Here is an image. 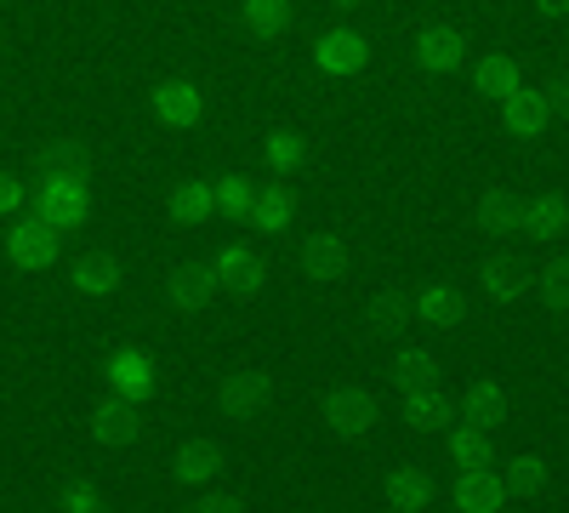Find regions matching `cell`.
<instances>
[{"mask_svg": "<svg viewBox=\"0 0 569 513\" xmlns=\"http://www.w3.org/2000/svg\"><path fill=\"white\" fill-rule=\"evenodd\" d=\"M319 69L325 75H359L365 69V40L359 34H342V29L325 34L319 40Z\"/></svg>", "mask_w": 569, "mask_h": 513, "instance_id": "obj_1", "label": "cell"}, {"mask_svg": "<svg viewBox=\"0 0 569 513\" xmlns=\"http://www.w3.org/2000/svg\"><path fill=\"white\" fill-rule=\"evenodd\" d=\"M461 58H467V40L456 29H427L421 34V63L427 69H456Z\"/></svg>", "mask_w": 569, "mask_h": 513, "instance_id": "obj_2", "label": "cell"}, {"mask_svg": "<svg viewBox=\"0 0 569 513\" xmlns=\"http://www.w3.org/2000/svg\"><path fill=\"white\" fill-rule=\"evenodd\" d=\"M507 126L536 137L547 126V98H541V91H512V98H507Z\"/></svg>", "mask_w": 569, "mask_h": 513, "instance_id": "obj_3", "label": "cell"}, {"mask_svg": "<svg viewBox=\"0 0 569 513\" xmlns=\"http://www.w3.org/2000/svg\"><path fill=\"white\" fill-rule=\"evenodd\" d=\"M217 279H222V286H233V292H257L262 286V263L246 257V251H222L217 257Z\"/></svg>", "mask_w": 569, "mask_h": 513, "instance_id": "obj_4", "label": "cell"}, {"mask_svg": "<svg viewBox=\"0 0 569 513\" xmlns=\"http://www.w3.org/2000/svg\"><path fill=\"white\" fill-rule=\"evenodd\" d=\"M525 228H530V235H541V240H552V235H563V228H569V206H563L558 195H541V200L525 211Z\"/></svg>", "mask_w": 569, "mask_h": 513, "instance_id": "obj_5", "label": "cell"}, {"mask_svg": "<svg viewBox=\"0 0 569 513\" xmlns=\"http://www.w3.org/2000/svg\"><path fill=\"white\" fill-rule=\"evenodd\" d=\"M342 263H348V251H342V240H330V235H319V240H308V246H302V268H308L313 279L342 274Z\"/></svg>", "mask_w": 569, "mask_h": 513, "instance_id": "obj_6", "label": "cell"}, {"mask_svg": "<svg viewBox=\"0 0 569 513\" xmlns=\"http://www.w3.org/2000/svg\"><path fill=\"white\" fill-rule=\"evenodd\" d=\"M154 109H160V120H171V126H188V120L200 115V98H194L188 86H160Z\"/></svg>", "mask_w": 569, "mask_h": 513, "instance_id": "obj_7", "label": "cell"}, {"mask_svg": "<svg viewBox=\"0 0 569 513\" xmlns=\"http://www.w3.org/2000/svg\"><path fill=\"white\" fill-rule=\"evenodd\" d=\"M46 217L80 223V217H86V195L74 189V182H52V189H46Z\"/></svg>", "mask_w": 569, "mask_h": 513, "instance_id": "obj_8", "label": "cell"}, {"mask_svg": "<svg viewBox=\"0 0 569 513\" xmlns=\"http://www.w3.org/2000/svg\"><path fill=\"white\" fill-rule=\"evenodd\" d=\"M485 292H490L496 303H512V297H525V274H518L512 263H490V268H485Z\"/></svg>", "mask_w": 569, "mask_h": 513, "instance_id": "obj_9", "label": "cell"}, {"mask_svg": "<svg viewBox=\"0 0 569 513\" xmlns=\"http://www.w3.org/2000/svg\"><path fill=\"white\" fill-rule=\"evenodd\" d=\"M421 319H433V325H456V319H461L456 292H450V286H427V297H421Z\"/></svg>", "mask_w": 569, "mask_h": 513, "instance_id": "obj_10", "label": "cell"}, {"mask_svg": "<svg viewBox=\"0 0 569 513\" xmlns=\"http://www.w3.org/2000/svg\"><path fill=\"white\" fill-rule=\"evenodd\" d=\"M206 286H211V279H206V268H182V274L171 279V297H177V308H200V303L211 297Z\"/></svg>", "mask_w": 569, "mask_h": 513, "instance_id": "obj_11", "label": "cell"}, {"mask_svg": "<svg viewBox=\"0 0 569 513\" xmlns=\"http://www.w3.org/2000/svg\"><path fill=\"white\" fill-rule=\"evenodd\" d=\"M12 251H18V263H46L52 257V235H46V228H18Z\"/></svg>", "mask_w": 569, "mask_h": 513, "instance_id": "obj_12", "label": "cell"}, {"mask_svg": "<svg viewBox=\"0 0 569 513\" xmlns=\"http://www.w3.org/2000/svg\"><path fill=\"white\" fill-rule=\"evenodd\" d=\"M479 223L490 228V235H507V228L518 223V211H512L507 195H485V200H479Z\"/></svg>", "mask_w": 569, "mask_h": 513, "instance_id": "obj_13", "label": "cell"}, {"mask_svg": "<svg viewBox=\"0 0 569 513\" xmlns=\"http://www.w3.org/2000/svg\"><path fill=\"white\" fill-rule=\"evenodd\" d=\"M479 86H485V91H496V98H512V86H518V69H512L507 58H490V63L479 69Z\"/></svg>", "mask_w": 569, "mask_h": 513, "instance_id": "obj_14", "label": "cell"}, {"mask_svg": "<svg viewBox=\"0 0 569 513\" xmlns=\"http://www.w3.org/2000/svg\"><path fill=\"white\" fill-rule=\"evenodd\" d=\"M541 297H547L552 308H569V263H563V257L547 263V274H541Z\"/></svg>", "mask_w": 569, "mask_h": 513, "instance_id": "obj_15", "label": "cell"}, {"mask_svg": "<svg viewBox=\"0 0 569 513\" xmlns=\"http://www.w3.org/2000/svg\"><path fill=\"white\" fill-rule=\"evenodd\" d=\"M268 160H273L279 171H291V166L302 160V137H297V131H273V137H268Z\"/></svg>", "mask_w": 569, "mask_h": 513, "instance_id": "obj_16", "label": "cell"}, {"mask_svg": "<svg viewBox=\"0 0 569 513\" xmlns=\"http://www.w3.org/2000/svg\"><path fill=\"white\" fill-rule=\"evenodd\" d=\"M206 211H211V189H206V182H182V189H177V217L194 223Z\"/></svg>", "mask_w": 569, "mask_h": 513, "instance_id": "obj_17", "label": "cell"}, {"mask_svg": "<svg viewBox=\"0 0 569 513\" xmlns=\"http://www.w3.org/2000/svg\"><path fill=\"white\" fill-rule=\"evenodd\" d=\"M246 18H251V29H262V34H279V29H284V0H251V7H246Z\"/></svg>", "mask_w": 569, "mask_h": 513, "instance_id": "obj_18", "label": "cell"}, {"mask_svg": "<svg viewBox=\"0 0 569 513\" xmlns=\"http://www.w3.org/2000/svg\"><path fill=\"white\" fill-rule=\"evenodd\" d=\"M222 211H233V217H251V211H257V189H251V182H240V177L222 182Z\"/></svg>", "mask_w": 569, "mask_h": 513, "instance_id": "obj_19", "label": "cell"}, {"mask_svg": "<svg viewBox=\"0 0 569 513\" xmlns=\"http://www.w3.org/2000/svg\"><path fill=\"white\" fill-rule=\"evenodd\" d=\"M114 383H120L126 394H142V388H149V359H137V354H126V359L114 365Z\"/></svg>", "mask_w": 569, "mask_h": 513, "instance_id": "obj_20", "label": "cell"}, {"mask_svg": "<svg viewBox=\"0 0 569 513\" xmlns=\"http://www.w3.org/2000/svg\"><path fill=\"white\" fill-rule=\"evenodd\" d=\"M131 411H120V405H103L98 411V440H131Z\"/></svg>", "mask_w": 569, "mask_h": 513, "instance_id": "obj_21", "label": "cell"}, {"mask_svg": "<svg viewBox=\"0 0 569 513\" xmlns=\"http://www.w3.org/2000/svg\"><path fill=\"white\" fill-rule=\"evenodd\" d=\"M284 217H291V200H284L279 189H268V195H257V223H262V228H279Z\"/></svg>", "mask_w": 569, "mask_h": 513, "instance_id": "obj_22", "label": "cell"}, {"mask_svg": "<svg viewBox=\"0 0 569 513\" xmlns=\"http://www.w3.org/2000/svg\"><path fill=\"white\" fill-rule=\"evenodd\" d=\"M330 416H337V423H365L370 399H365V394H342V399H330Z\"/></svg>", "mask_w": 569, "mask_h": 513, "instance_id": "obj_23", "label": "cell"}, {"mask_svg": "<svg viewBox=\"0 0 569 513\" xmlns=\"http://www.w3.org/2000/svg\"><path fill=\"white\" fill-rule=\"evenodd\" d=\"M80 286H86V292H109V286H114V263H98V257L80 263Z\"/></svg>", "mask_w": 569, "mask_h": 513, "instance_id": "obj_24", "label": "cell"}, {"mask_svg": "<svg viewBox=\"0 0 569 513\" xmlns=\"http://www.w3.org/2000/svg\"><path fill=\"white\" fill-rule=\"evenodd\" d=\"M257 399H262V377H233L228 405H257Z\"/></svg>", "mask_w": 569, "mask_h": 513, "instance_id": "obj_25", "label": "cell"}, {"mask_svg": "<svg viewBox=\"0 0 569 513\" xmlns=\"http://www.w3.org/2000/svg\"><path fill=\"white\" fill-rule=\"evenodd\" d=\"M376 319H382V325H399V319H405V303H399V297H382V303H376Z\"/></svg>", "mask_w": 569, "mask_h": 513, "instance_id": "obj_26", "label": "cell"}, {"mask_svg": "<svg viewBox=\"0 0 569 513\" xmlns=\"http://www.w3.org/2000/svg\"><path fill=\"white\" fill-rule=\"evenodd\" d=\"M63 513H98V502H91L86 491H63Z\"/></svg>", "mask_w": 569, "mask_h": 513, "instance_id": "obj_27", "label": "cell"}, {"mask_svg": "<svg viewBox=\"0 0 569 513\" xmlns=\"http://www.w3.org/2000/svg\"><path fill=\"white\" fill-rule=\"evenodd\" d=\"M541 12L547 18H569V0H541Z\"/></svg>", "mask_w": 569, "mask_h": 513, "instance_id": "obj_28", "label": "cell"}, {"mask_svg": "<svg viewBox=\"0 0 569 513\" xmlns=\"http://www.w3.org/2000/svg\"><path fill=\"white\" fill-rule=\"evenodd\" d=\"M12 200H18V195H12V182H0V211H7Z\"/></svg>", "mask_w": 569, "mask_h": 513, "instance_id": "obj_29", "label": "cell"}, {"mask_svg": "<svg viewBox=\"0 0 569 513\" xmlns=\"http://www.w3.org/2000/svg\"><path fill=\"white\" fill-rule=\"evenodd\" d=\"M558 109H569V75L558 80Z\"/></svg>", "mask_w": 569, "mask_h": 513, "instance_id": "obj_30", "label": "cell"}, {"mask_svg": "<svg viewBox=\"0 0 569 513\" xmlns=\"http://www.w3.org/2000/svg\"><path fill=\"white\" fill-rule=\"evenodd\" d=\"M337 7H365V0H337Z\"/></svg>", "mask_w": 569, "mask_h": 513, "instance_id": "obj_31", "label": "cell"}]
</instances>
